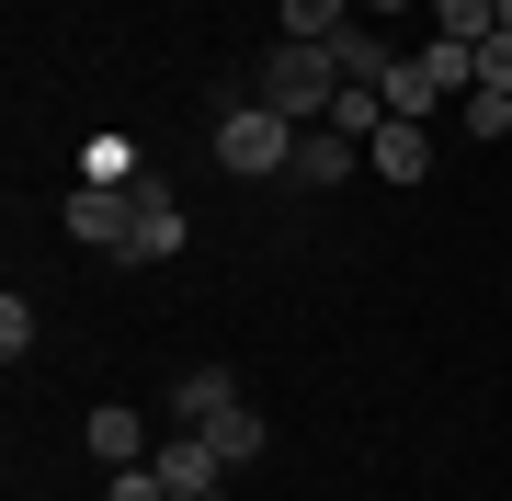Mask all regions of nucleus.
<instances>
[{
  "label": "nucleus",
  "mask_w": 512,
  "mask_h": 501,
  "mask_svg": "<svg viewBox=\"0 0 512 501\" xmlns=\"http://www.w3.org/2000/svg\"><path fill=\"white\" fill-rule=\"evenodd\" d=\"M80 183H103V194H126V183H148V160H137V137H80Z\"/></svg>",
  "instance_id": "9b49d317"
},
{
  "label": "nucleus",
  "mask_w": 512,
  "mask_h": 501,
  "mask_svg": "<svg viewBox=\"0 0 512 501\" xmlns=\"http://www.w3.org/2000/svg\"><path fill=\"white\" fill-rule=\"evenodd\" d=\"M148 467H160V479H171V501H217V479H228V456H217V433H160V456H148Z\"/></svg>",
  "instance_id": "20e7f679"
},
{
  "label": "nucleus",
  "mask_w": 512,
  "mask_h": 501,
  "mask_svg": "<svg viewBox=\"0 0 512 501\" xmlns=\"http://www.w3.org/2000/svg\"><path fill=\"white\" fill-rule=\"evenodd\" d=\"M467 92H490V103H512V35H490V46H478V80H467Z\"/></svg>",
  "instance_id": "f3484780"
},
{
  "label": "nucleus",
  "mask_w": 512,
  "mask_h": 501,
  "mask_svg": "<svg viewBox=\"0 0 512 501\" xmlns=\"http://www.w3.org/2000/svg\"><path fill=\"white\" fill-rule=\"evenodd\" d=\"M217 410H239V376L228 365H183V376H171V422H217Z\"/></svg>",
  "instance_id": "9d476101"
},
{
  "label": "nucleus",
  "mask_w": 512,
  "mask_h": 501,
  "mask_svg": "<svg viewBox=\"0 0 512 501\" xmlns=\"http://www.w3.org/2000/svg\"><path fill=\"white\" fill-rule=\"evenodd\" d=\"M353 171H365L353 126H296V183H353Z\"/></svg>",
  "instance_id": "0eeeda50"
},
{
  "label": "nucleus",
  "mask_w": 512,
  "mask_h": 501,
  "mask_svg": "<svg viewBox=\"0 0 512 501\" xmlns=\"http://www.w3.org/2000/svg\"><path fill=\"white\" fill-rule=\"evenodd\" d=\"M194 433H217V456H228V467H251L262 445H274V422H262L251 399H239V410H217V422H194Z\"/></svg>",
  "instance_id": "f8f14e48"
},
{
  "label": "nucleus",
  "mask_w": 512,
  "mask_h": 501,
  "mask_svg": "<svg viewBox=\"0 0 512 501\" xmlns=\"http://www.w3.org/2000/svg\"><path fill=\"white\" fill-rule=\"evenodd\" d=\"M376 92H387V114H410V126H421V114H433V103H456V92H444V69H433V57H421V46H410L399 69L376 80Z\"/></svg>",
  "instance_id": "1a4fd4ad"
},
{
  "label": "nucleus",
  "mask_w": 512,
  "mask_h": 501,
  "mask_svg": "<svg viewBox=\"0 0 512 501\" xmlns=\"http://www.w3.org/2000/svg\"><path fill=\"white\" fill-rule=\"evenodd\" d=\"M353 12H365V23H399V12H410V0H353Z\"/></svg>",
  "instance_id": "6ab92c4d"
},
{
  "label": "nucleus",
  "mask_w": 512,
  "mask_h": 501,
  "mask_svg": "<svg viewBox=\"0 0 512 501\" xmlns=\"http://www.w3.org/2000/svg\"><path fill=\"white\" fill-rule=\"evenodd\" d=\"M23 353H35V308H23V285H12V297H0V365H23Z\"/></svg>",
  "instance_id": "dca6fc26"
},
{
  "label": "nucleus",
  "mask_w": 512,
  "mask_h": 501,
  "mask_svg": "<svg viewBox=\"0 0 512 501\" xmlns=\"http://www.w3.org/2000/svg\"><path fill=\"white\" fill-rule=\"evenodd\" d=\"M433 12V35H456V46H490L501 35V0H421Z\"/></svg>",
  "instance_id": "ddd939ff"
},
{
  "label": "nucleus",
  "mask_w": 512,
  "mask_h": 501,
  "mask_svg": "<svg viewBox=\"0 0 512 501\" xmlns=\"http://www.w3.org/2000/svg\"><path fill=\"white\" fill-rule=\"evenodd\" d=\"M217 171H239V183H274V171H296V126H285L274 103L239 92V103L217 114Z\"/></svg>",
  "instance_id": "f03ea898"
},
{
  "label": "nucleus",
  "mask_w": 512,
  "mask_h": 501,
  "mask_svg": "<svg viewBox=\"0 0 512 501\" xmlns=\"http://www.w3.org/2000/svg\"><path fill=\"white\" fill-rule=\"evenodd\" d=\"M183 251V194L148 171V183H126V262H171Z\"/></svg>",
  "instance_id": "7ed1b4c3"
},
{
  "label": "nucleus",
  "mask_w": 512,
  "mask_h": 501,
  "mask_svg": "<svg viewBox=\"0 0 512 501\" xmlns=\"http://www.w3.org/2000/svg\"><path fill=\"white\" fill-rule=\"evenodd\" d=\"M365 171H387V183H433V126H410V114H387V126L365 137Z\"/></svg>",
  "instance_id": "423d86ee"
},
{
  "label": "nucleus",
  "mask_w": 512,
  "mask_h": 501,
  "mask_svg": "<svg viewBox=\"0 0 512 501\" xmlns=\"http://www.w3.org/2000/svg\"><path fill=\"white\" fill-rule=\"evenodd\" d=\"M80 445H92L103 467H148V456H160V433H148L137 410H92V422H80Z\"/></svg>",
  "instance_id": "6e6552de"
},
{
  "label": "nucleus",
  "mask_w": 512,
  "mask_h": 501,
  "mask_svg": "<svg viewBox=\"0 0 512 501\" xmlns=\"http://www.w3.org/2000/svg\"><path fill=\"white\" fill-rule=\"evenodd\" d=\"M353 23H365L353 0H285V35L296 46H330V35H353Z\"/></svg>",
  "instance_id": "4468645a"
},
{
  "label": "nucleus",
  "mask_w": 512,
  "mask_h": 501,
  "mask_svg": "<svg viewBox=\"0 0 512 501\" xmlns=\"http://www.w3.org/2000/svg\"><path fill=\"white\" fill-rule=\"evenodd\" d=\"M57 217H69V240H80V251H114V262H126V194L69 183V205H57Z\"/></svg>",
  "instance_id": "39448f33"
},
{
  "label": "nucleus",
  "mask_w": 512,
  "mask_h": 501,
  "mask_svg": "<svg viewBox=\"0 0 512 501\" xmlns=\"http://www.w3.org/2000/svg\"><path fill=\"white\" fill-rule=\"evenodd\" d=\"M251 103H274L285 126H330V103H342V57L274 35V46H262V69H251Z\"/></svg>",
  "instance_id": "f257e3e1"
},
{
  "label": "nucleus",
  "mask_w": 512,
  "mask_h": 501,
  "mask_svg": "<svg viewBox=\"0 0 512 501\" xmlns=\"http://www.w3.org/2000/svg\"><path fill=\"white\" fill-rule=\"evenodd\" d=\"M330 57H342V80H387V69H399V46H387L376 23H353V35H330Z\"/></svg>",
  "instance_id": "2eb2a0df"
},
{
  "label": "nucleus",
  "mask_w": 512,
  "mask_h": 501,
  "mask_svg": "<svg viewBox=\"0 0 512 501\" xmlns=\"http://www.w3.org/2000/svg\"><path fill=\"white\" fill-rule=\"evenodd\" d=\"M103 501H171V479H160V467H114V490Z\"/></svg>",
  "instance_id": "a211bd4d"
}]
</instances>
